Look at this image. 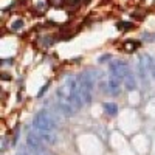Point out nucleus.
Returning a JSON list of instances; mask_svg holds the SVG:
<instances>
[{
  "label": "nucleus",
  "instance_id": "f257e3e1",
  "mask_svg": "<svg viewBox=\"0 0 155 155\" xmlns=\"http://www.w3.org/2000/svg\"><path fill=\"white\" fill-rule=\"evenodd\" d=\"M79 81V92L84 99V104H90L93 98V90H95V82H96V73L93 70H85L78 76Z\"/></svg>",
  "mask_w": 155,
  "mask_h": 155
},
{
  "label": "nucleus",
  "instance_id": "f03ea898",
  "mask_svg": "<svg viewBox=\"0 0 155 155\" xmlns=\"http://www.w3.org/2000/svg\"><path fill=\"white\" fill-rule=\"evenodd\" d=\"M33 127L37 129V130H47V132H53L54 129L58 127V123L54 120V116L51 115L50 110H39L34 115V120H33Z\"/></svg>",
  "mask_w": 155,
  "mask_h": 155
},
{
  "label": "nucleus",
  "instance_id": "7ed1b4c3",
  "mask_svg": "<svg viewBox=\"0 0 155 155\" xmlns=\"http://www.w3.org/2000/svg\"><path fill=\"white\" fill-rule=\"evenodd\" d=\"M129 73H130V67H129V64L124 59H113L109 64V76L124 79Z\"/></svg>",
  "mask_w": 155,
  "mask_h": 155
},
{
  "label": "nucleus",
  "instance_id": "20e7f679",
  "mask_svg": "<svg viewBox=\"0 0 155 155\" xmlns=\"http://www.w3.org/2000/svg\"><path fill=\"white\" fill-rule=\"evenodd\" d=\"M34 134L41 138L42 143H45L47 146H53L56 141H58V137L53 134V132H47V130H37V129H34Z\"/></svg>",
  "mask_w": 155,
  "mask_h": 155
},
{
  "label": "nucleus",
  "instance_id": "39448f33",
  "mask_svg": "<svg viewBox=\"0 0 155 155\" xmlns=\"http://www.w3.org/2000/svg\"><path fill=\"white\" fill-rule=\"evenodd\" d=\"M121 81L123 79L109 76V79H107V92L112 93V95H118L121 92Z\"/></svg>",
  "mask_w": 155,
  "mask_h": 155
},
{
  "label": "nucleus",
  "instance_id": "423d86ee",
  "mask_svg": "<svg viewBox=\"0 0 155 155\" xmlns=\"http://www.w3.org/2000/svg\"><path fill=\"white\" fill-rule=\"evenodd\" d=\"M31 150L33 155H54V153H51L47 147V144H37L34 147H28Z\"/></svg>",
  "mask_w": 155,
  "mask_h": 155
},
{
  "label": "nucleus",
  "instance_id": "0eeeda50",
  "mask_svg": "<svg viewBox=\"0 0 155 155\" xmlns=\"http://www.w3.org/2000/svg\"><path fill=\"white\" fill-rule=\"evenodd\" d=\"M123 81H124V87H126V90H129V92H132V90L137 88V79H135V76H134L132 73H129Z\"/></svg>",
  "mask_w": 155,
  "mask_h": 155
},
{
  "label": "nucleus",
  "instance_id": "6e6552de",
  "mask_svg": "<svg viewBox=\"0 0 155 155\" xmlns=\"http://www.w3.org/2000/svg\"><path fill=\"white\" fill-rule=\"evenodd\" d=\"M102 107H104V112H106L109 116H115L116 113H118V106H116L115 102H104V104H102Z\"/></svg>",
  "mask_w": 155,
  "mask_h": 155
},
{
  "label": "nucleus",
  "instance_id": "1a4fd4ad",
  "mask_svg": "<svg viewBox=\"0 0 155 155\" xmlns=\"http://www.w3.org/2000/svg\"><path fill=\"white\" fill-rule=\"evenodd\" d=\"M138 47H140V42H138V41H126V42L123 44V50L127 51V53H130V51H135Z\"/></svg>",
  "mask_w": 155,
  "mask_h": 155
},
{
  "label": "nucleus",
  "instance_id": "9d476101",
  "mask_svg": "<svg viewBox=\"0 0 155 155\" xmlns=\"http://www.w3.org/2000/svg\"><path fill=\"white\" fill-rule=\"evenodd\" d=\"M23 25H25V23H23L22 19H16L14 22L11 23V27H9V28H11L12 31H20V30L23 28Z\"/></svg>",
  "mask_w": 155,
  "mask_h": 155
},
{
  "label": "nucleus",
  "instance_id": "9b49d317",
  "mask_svg": "<svg viewBox=\"0 0 155 155\" xmlns=\"http://www.w3.org/2000/svg\"><path fill=\"white\" fill-rule=\"evenodd\" d=\"M116 27H118L120 30H129V28H132L134 25L130 22H118V23H116Z\"/></svg>",
  "mask_w": 155,
  "mask_h": 155
},
{
  "label": "nucleus",
  "instance_id": "f8f14e48",
  "mask_svg": "<svg viewBox=\"0 0 155 155\" xmlns=\"http://www.w3.org/2000/svg\"><path fill=\"white\" fill-rule=\"evenodd\" d=\"M48 87H50V82H47V84H45V85H44V87H42L41 90H39V93H37V98H42V96H44V93H45L47 90H48Z\"/></svg>",
  "mask_w": 155,
  "mask_h": 155
},
{
  "label": "nucleus",
  "instance_id": "ddd939ff",
  "mask_svg": "<svg viewBox=\"0 0 155 155\" xmlns=\"http://www.w3.org/2000/svg\"><path fill=\"white\" fill-rule=\"evenodd\" d=\"M36 8H37L39 11H44V9H47V3H45V2H37V3H36Z\"/></svg>",
  "mask_w": 155,
  "mask_h": 155
},
{
  "label": "nucleus",
  "instance_id": "4468645a",
  "mask_svg": "<svg viewBox=\"0 0 155 155\" xmlns=\"http://www.w3.org/2000/svg\"><path fill=\"white\" fill-rule=\"evenodd\" d=\"M106 61H110V54H104V56H101V58L98 59V62H99V64L106 62Z\"/></svg>",
  "mask_w": 155,
  "mask_h": 155
},
{
  "label": "nucleus",
  "instance_id": "2eb2a0df",
  "mask_svg": "<svg viewBox=\"0 0 155 155\" xmlns=\"http://www.w3.org/2000/svg\"><path fill=\"white\" fill-rule=\"evenodd\" d=\"M6 150V137L3 135L2 137V152H5Z\"/></svg>",
  "mask_w": 155,
  "mask_h": 155
},
{
  "label": "nucleus",
  "instance_id": "dca6fc26",
  "mask_svg": "<svg viewBox=\"0 0 155 155\" xmlns=\"http://www.w3.org/2000/svg\"><path fill=\"white\" fill-rule=\"evenodd\" d=\"M50 2L53 3V5H61V3H62V0H50Z\"/></svg>",
  "mask_w": 155,
  "mask_h": 155
},
{
  "label": "nucleus",
  "instance_id": "f3484780",
  "mask_svg": "<svg viewBox=\"0 0 155 155\" xmlns=\"http://www.w3.org/2000/svg\"><path fill=\"white\" fill-rule=\"evenodd\" d=\"M17 155H30V153H28V152H25V150H22V152H19ZM31 155H33V153H31Z\"/></svg>",
  "mask_w": 155,
  "mask_h": 155
}]
</instances>
